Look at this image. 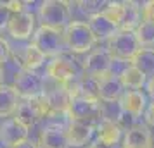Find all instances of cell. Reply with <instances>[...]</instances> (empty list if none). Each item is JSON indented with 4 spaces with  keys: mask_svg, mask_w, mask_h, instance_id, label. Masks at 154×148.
<instances>
[{
    "mask_svg": "<svg viewBox=\"0 0 154 148\" xmlns=\"http://www.w3.org/2000/svg\"><path fill=\"white\" fill-rule=\"evenodd\" d=\"M38 16H40L42 26L63 31L71 22L69 4L63 2V0H47V2H42Z\"/></svg>",
    "mask_w": 154,
    "mask_h": 148,
    "instance_id": "obj_1",
    "label": "cell"
},
{
    "mask_svg": "<svg viewBox=\"0 0 154 148\" xmlns=\"http://www.w3.org/2000/svg\"><path fill=\"white\" fill-rule=\"evenodd\" d=\"M64 43L66 48L75 54H83L94 47L95 38L92 35L88 24L83 21H71L66 28L63 29Z\"/></svg>",
    "mask_w": 154,
    "mask_h": 148,
    "instance_id": "obj_2",
    "label": "cell"
},
{
    "mask_svg": "<svg viewBox=\"0 0 154 148\" xmlns=\"http://www.w3.org/2000/svg\"><path fill=\"white\" fill-rule=\"evenodd\" d=\"M47 78L57 85L68 88L82 78V69L78 67V64L75 60L59 55L56 59H52L47 65Z\"/></svg>",
    "mask_w": 154,
    "mask_h": 148,
    "instance_id": "obj_3",
    "label": "cell"
},
{
    "mask_svg": "<svg viewBox=\"0 0 154 148\" xmlns=\"http://www.w3.org/2000/svg\"><path fill=\"white\" fill-rule=\"evenodd\" d=\"M33 47L42 52L45 57H59L64 54L66 48V43H64V36L63 31L59 29H52L47 26H40L33 33Z\"/></svg>",
    "mask_w": 154,
    "mask_h": 148,
    "instance_id": "obj_4",
    "label": "cell"
},
{
    "mask_svg": "<svg viewBox=\"0 0 154 148\" xmlns=\"http://www.w3.org/2000/svg\"><path fill=\"white\" fill-rule=\"evenodd\" d=\"M107 52L111 54L112 59L118 60H132L139 54L140 45L135 38L133 31H118L111 40H107Z\"/></svg>",
    "mask_w": 154,
    "mask_h": 148,
    "instance_id": "obj_5",
    "label": "cell"
},
{
    "mask_svg": "<svg viewBox=\"0 0 154 148\" xmlns=\"http://www.w3.org/2000/svg\"><path fill=\"white\" fill-rule=\"evenodd\" d=\"M69 120H80L92 126H97L99 120H102V105L100 102H92L85 98H71L68 109Z\"/></svg>",
    "mask_w": 154,
    "mask_h": 148,
    "instance_id": "obj_6",
    "label": "cell"
},
{
    "mask_svg": "<svg viewBox=\"0 0 154 148\" xmlns=\"http://www.w3.org/2000/svg\"><path fill=\"white\" fill-rule=\"evenodd\" d=\"M14 91L23 100L36 98L43 93V79L36 74L35 71L21 69L14 74V83H12Z\"/></svg>",
    "mask_w": 154,
    "mask_h": 148,
    "instance_id": "obj_7",
    "label": "cell"
},
{
    "mask_svg": "<svg viewBox=\"0 0 154 148\" xmlns=\"http://www.w3.org/2000/svg\"><path fill=\"white\" fill-rule=\"evenodd\" d=\"M14 115L23 126H26L29 129L31 126H35L38 119L49 115V103H47V98H45L43 95H40V97H36V98L19 102V105L16 109Z\"/></svg>",
    "mask_w": 154,
    "mask_h": 148,
    "instance_id": "obj_8",
    "label": "cell"
},
{
    "mask_svg": "<svg viewBox=\"0 0 154 148\" xmlns=\"http://www.w3.org/2000/svg\"><path fill=\"white\" fill-rule=\"evenodd\" d=\"M112 60H114V59H112L111 54H109L106 48L92 52L83 62L85 76L102 78V76H106V74H109V72H111V67H112Z\"/></svg>",
    "mask_w": 154,
    "mask_h": 148,
    "instance_id": "obj_9",
    "label": "cell"
},
{
    "mask_svg": "<svg viewBox=\"0 0 154 148\" xmlns=\"http://www.w3.org/2000/svg\"><path fill=\"white\" fill-rule=\"evenodd\" d=\"M121 131L123 129L118 126V122L104 117L102 120H99L94 129L95 145H99L100 148H114L118 145V141L121 140Z\"/></svg>",
    "mask_w": 154,
    "mask_h": 148,
    "instance_id": "obj_10",
    "label": "cell"
},
{
    "mask_svg": "<svg viewBox=\"0 0 154 148\" xmlns=\"http://www.w3.org/2000/svg\"><path fill=\"white\" fill-rule=\"evenodd\" d=\"M28 134L29 129L26 126H23L16 117L7 119L0 126V141L4 143V147L16 148L17 145L28 141Z\"/></svg>",
    "mask_w": 154,
    "mask_h": 148,
    "instance_id": "obj_11",
    "label": "cell"
},
{
    "mask_svg": "<svg viewBox=\"0 0 154 148\" xmlns=\"http://www.w3.org/2000/svg\"><path fill=\"white\" fill-rule=\"evenodd\" d=\"M7 29L11 36L16 40H26L33 35L35 29V17L31 12L23 10V12H16L11 16V21L7 24Z\"/></svg>",
    "mask_w": 154,
    "mask_h": 148,
    "instance_id": "obj_12",
    "label": "cell"
},
{
    "mask_svg": "<svg viewBox=\"0 0 154 148\" xmlns=\"http://www.w3.org/2000/svg\"><path fill=\"white\" fill-rule=\"evenodd\" d=\"M94 129H95V126H92V124L80 122V120H69L68 126L64 127L69 147H83V145H87L94 136Z\"/></svg>",
    "mask_w": 154,
    "mask_h": 148,
    "instance_id": "obj_13",
    "label": "cell"
},
{
    "mask_svg": "<svg viewBox=\"0 0 154 148\" xmlns=\"http://www.w3.org/2000/svg\"><path fill=\"white\" fill-rule=\"evenodd\" d=\"M121 148H152V133L144 124H135L126 129Z\"/></svg>",
    "mask_w": 154,
    "mask_h": 148,
    "instance_id": "obj_14",
    "label": "cell"
},
{
    "mask_svg": "<svg viewBox=\"0 0 154 148\" xmlns=\"http://www.w3.org/2000/svg\"><path fill=\"white\" fill-rule=\"evenodd\" d=\"M87 24H88L92 35H94V38H95V42H100V40H111L112 36L119 31L118 26H116L104 12L92 16Z\"/></svg>",
    "mask_w": 154,
    "mask_h": 148,
    "instance_id": "obj_15",
    "label": "cell"
},
{
    "mask_svg": "<svg viewBox=\"0 0 154 148\" xmlns=\"http://www.w3.org/2000/svg\"><path fill=\"white\" fill-rule=\"evenodd\" d=\"M100 79V88H99V98L102 102H107V103H112V102H119V98L123 97L125 93V88L119 81L118 74H106Z\"/></svg>",
    "mask_w": 154,
    "mask_h": 148,
    "instance_id": "obj_16",
    "label": "cell"
},
{
    "mask_svg": "<svg viewBox=\"0 0 154 148\" xmlns=\"http://www.w3.org/2000/svg\"><path fill=\"white\" fill-rule=\"evenodd\" d=\"M146 107H147L146 95L140 90H137V91H125L123 97L119 98V109H121V112L133 117V119L140 117L144 114V110H146Z\"/></svg>",
    "mask_w": 154,
    "mask_h": 148,
    "instance_id": "obj_17",
    "label": "cell"
},
{
    "mask_svg": "<svg viewBox=\"0 0 154 148\" xmlns=\"http://www.w3.org/2000/svg\"><path fill=\"white\" fill-rule=\"evenodd\" d=\"M38 148H69L66 131L61 126H47L38 136Z\"/></svg>",
    "mask_w": 154,
    "mask_h": 148,
    "instance_id": "obj_18",
    "label": "cell"
},
{
    "mask_svg": "<svg viewBox=\"0 0 154 148\" xmlns=\"http://www.w3.org/2000/svg\"><path fill=\"white\" fill-rule=\"evenodd\" d=\"M142 21V10L135 2H123V14L119 22V31H135Z\"/></svg>",
    "mask_w": 154,
    "mask_h": 148,
    "instance_id": "obj_19",
    "label": "cell"
},
{
    "mask_svg": "<svg viewBox=\"0 0 154 148\" xmlns=\"http://www.w3.org/2000/svg\"><path fill=\"white\" fill-rule=\"evenodd\" d=\"M118 78H119V81H121V85H123V88H125L126 91H137L140 88H144L147 83V78L139 69H135L133 65L125 67L118 74Z\"/></svg>",
    "mask_w": 154,
    "mask_h": 148,
    "instance_id": "obj_20",
    "label": "cell"
},
{
    "mask_svg": "<svg viewBox=\"0 0 154 148\" xmlns=\"http://www.w3.org/2000/svg\"><path fill=\"white\" fill-rule=\"evenodd\" d=\"M19 105V97L14 91V88L9 85L0 86V117H9L16 114V109Z\"/></svg>",
    "mask_w": 154,
    "mask_h": 148,
    "instance_id": "obj_21",
    "label": "cell"
},
{
    "mask_svg": "<svg viewBox=\"0 0 154 148\" xmlns=\"http://www.w3.org/2000/svg\"><path fill=\"white\" fill-rule=\"evenodd\" d=\"M130 65L139 69L146 78L154 76V48H140L139 54L130 60Z\"/></svg>",
    "mask_w": 154,
    "mask_h": 148,
    "instance_id": "obj_22",
    "label": "cell"
},
{
    "mask_svg": "<svg viewBox=\"0 0 154 148\" xmlns=\"http://www.w3.org/2000/svg\"><path fill=\"white\" fill-rule=\"evenodd\" d=\"M133 33H135V38H137V42H139L140 48L154 47V22L144 21V19H142Z\"/></svg>",
    "mask_w": 154,
    "mask_h": 148,
    "instance_id": "obj_23",
    "label": "cell"
},
{
    "mask_svg": "<svg viewBox=\"0 0 154 148\" xmlns=\"http://www.w3.org/2000/svg\"><path fill=\"white\" fill-rule=\"evenodd\" d=\"M43 60H45V55L42 52L33 45H28L24 48V54H23V69L35 71L36 67H40L43 64Z\"/></svg>",
    "mask_w": 154,
    "mask_h": 148,
    "instance_id": "obj_24",
    "label": "cell"
},
{
    "mask_svg": "<svg viewBox=\"0 0 154 148\" xmlns=\"http://www.w3.org/2000/svg\"><path fill=\"white\" fill-rule=\"evenodd\" d=\"M106 5H107V2H99V0H95V2H78V7L82 9L83 12H87V14L95 16V14H100L102 10L106 9Z\"/></svg>",
    "mask_w": 154,
    "mask_h": 148,
    "instance_id": "obj_25",
    "label": "cell"
},
{
    "mask_svg": "<svg viewBox=\"0 0 154 148\" xmlns=\"http://www.w3.org/2000/svg\"><path fill=\"white\" fill-rule=\"evenodd\" d=\"M11 16H12V12H11V9L7 7V2H5V4L0 2V29L7 28L9 21H11Z\"/></svg>",
    "mask_w": 154,
    "mask_h": 148,
    "instance_id": "obj_26",
    "label": "cell"
},
{
    "mask_svg": "<svg viewBox=\"0 0 154 148\" xmlns=\"http://www.w3.org/2000/svg\"><path fill=\"white\" fill-rule=\"evenodd\" d=\"M140 10H142V19H144V21L154 22V0L146 2V4L140 7Z\"/></svg>",
    "mask_w": 154,
    "mask_h": 148,
    "instance_id": "obj_27",
    "label": "cell"
},
{
    "mask_svg": "<svg viewBox=\"0 0 154 148\" xmlns=\"http://www.w3.org/2000/svg\"><path fill=\"white\" fill-rule=\"evenodd\" d=\"M9 55H11V47H9L7 40H4V38L0 36V64L7 62Z\"/></svg>",
    "mask_w": 154,
    "mask_h": 148,
    "instance_id": "obj_28",
    "label": "cell"
},
{
    "mask_svg": "<svg viewBox=\"0 0 154 148\" xmlns=\"http://www.w3.org/2000/svg\"><path fill=\"white\" fill-rule=\"evenodd\" d=\"M144 119H146L147 126L154 127V102H151V103L146 107V110H144Z\"/></svg>",
    "mask_w": 154,
    "mask_h": 148,
    "instance_id": "obj_29",
    "label": "cell"
},
{
    "mask_svg": "<svg viewBox=\"0 0 154 148\" xmlns=\"http://www.w3.org/2000/svg\"><path fill=\"white\" fill-rule=\"evenodd\" d=\"M146 88H147V93H149V95H151V97L154 98V76H152V78H149V79H147Z\"/></svg>",
    "mask_w": 154,
    "mask_h": 148,
    "instance_id": "obj_30",
    "label": "cell"
},
{
    "mask_svg": "<svg viewBox=\"0 0 154 148\" xmlns=\"http://www.w3.org/2000/svg\"><path fill=\"white\" fill-rule=\"evenodd\" d=\"M16 148H38L36 147V143H33V141H24V143H21V145H17Z\"/></svg>",
    "mask_w": 154,
    "mask_h": 148,
    "instance_id": "obj_31",
    "label": "cell"
},
{
    "mask_svg": "<svg viewBox=\"0 0 154 148\" xmlns=\"http://www.w3.org/2000/svg\"><path fill=\"white\" fill-rule=\"evenodd\" d=\"M4 85V71H2V67H0V86Z\"/></svg>",
    "mask_w": 154,
    "mask_h": 148,
    "instance_id": "obj_32",
    "label": "cell"
},
{
    "mask_svg": "<svg viewBox=\"0 0 154 148\" xmlns=\"http://www.w3.org/2000/svg\"><path fill=\"white\" fill-rule=\"evenodd\" d=\"M87 148H100V147H99V145H95V143H94V145H90V147H87Z\"/></svg>",
    "mask_w": 154,
    "mask_h": 148,
    "instance_id": "obj_33",
    "label": "cell"
},
{
    "mask_svg": "<svg viewBox=\"0 0 154 148\" xmlns=\"http://www.w3.org/2000/svg\"><path fill=\"white\" fill-rule=\"evenodd\" d=\"M114 148H118V147H114Z\"/></svg>",
    "mask_w": 154,
    "mask_h": 148,
    "instance_id": "obj_34",
    "label": "cell"
},
{
    "mask_svg": "<svg viewBox=\"0 0 154 148\" xmlns=\"http://www.w3.org/2000/svg\"><path fill=\"white\" fill-rule=\"evenodd\" d=\"M152 102H154V98H152Z\"/></svg>",
    "mask_w": 154,
    "mask_h": 148,
    "instance_id": "obj_35",
    "label": "cell"
}]
</instances>
